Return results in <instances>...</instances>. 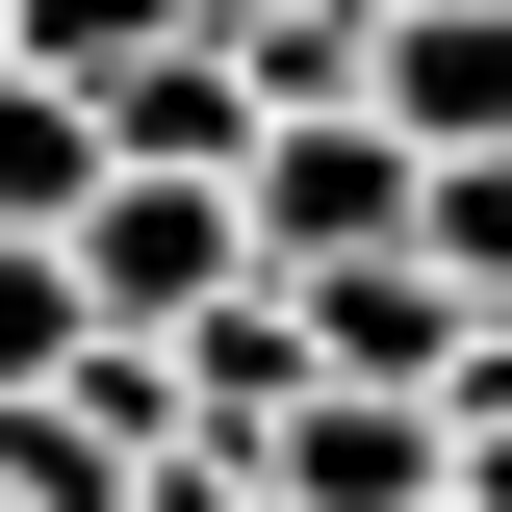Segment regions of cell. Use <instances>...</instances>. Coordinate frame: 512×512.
<instances>
[{
	"instance_id": "5b68a950",
	"label": "cell",
	"mask_w": 512,
	"mask_h": 512,
	"mask_svg": "<svg viewBox=\"0 0 512 512\" xmlns=\"http://www.w3.org/2000/svg\"><path fill=\"white\" fill-rule=\"evenodd\" d=\"M308 282H231V308L180 333V410H205V461H282V410H308Z\"/></svg>"
},
{
	"instance_id": "7c38bea8",
	"label": "cell",
	"mask_w": 512,
	"mask_h": 512,
	"mask_svg": "<svg viewBox=\"0 0 512 512\" xmlns=\"http://www.w3.org/2000/svg\"><path fill=\"white\" fill-rule=\"evenodd\" d=\"M128 512H282V487H256V461H205V436H180V461H154V487H128Z\"/></svg>"
},
{
	"instance_id": "3957f363",
	"label": "cell",
	"mask_w": 512,
	"mask_h": 512,
	"mask_svg": "<svg viewBox=\"0 0 512 512\" xmlns=\"http://www.w3.org/2000/svg\"><path fill=\"white\" fill-rule=\"evenodd\" d=\"M256 487H282V512H461V410H410V384H308Z\"/></svg>"
},
{
	"instance_id": "5bb4252c",
	"label": "cell",
	"mask_w": 512,
	"mask_h": 512,
	"mask_svg": "<svg viewBox=\"0 0 512 512\" xmlns=\"http://www.w3.org/2000/svg\"><path fill=\"white\" fill-rule=\"evenodd\" d=\"M0 512H26V487H0Z\"/></svg>"
},
{
	"instance_id": "4fadbf2b",
	"label": "cell",
	"mask_w": 512,
	"mask_h": 512,
	"mask_svg": "<svg viewBox=\"0 0 512 512\" xmlns=\"http://www.w3.org/2000/svg\"><path fill=\"white\" fill-rule=\"evenodd\" d=\"M180 26H205V52H282V26H308V0H180Z\"/></svg>"
},
{
	"instance_id": "7a4b0ae2",
	"label": "cell",
	"mask_w": 512,
	"mask_h": 512,
	"mask_svg": "<svg viewBox=\"0 0 512 512\" xmlns=\"http://www.w3.org/2000/svg\"><path fill=\"white\" fill-rule=\"evenodd\" d=\"M77 282H103V333H205L231 282H282V256H256V180H103L77 205Z\"/></svg>"
},
{
	"instance_id": "30bf717a",
	"label": "cell",
	"mask_w": 512,
	"mask_h": 512,
	"mask_svg": "<svg viewBox=\"0 0 512 512\" xmlns=\"http://www.w3.org/2000/svg\"><path fill=\"white\" fill-rule=\"evenodd\" d=\"M77 359H103V282L77 256H0V410H52Z\"/></svg>"
},
{
	"instance_id": "6da1fadb",
	"label": "cell",
	"mask_w": 512,
	"mask_h": 512,
	"mask_svg": "<svg viewBox=\"0 0 512 512\" xmlns=\"http://www.w3.org/2000/svg\"><path fill=\"white\" fill-rule=\"evenodd\" d=\"M410 231H436V154H410L384 103H282V128H256V256H282V282L410 256Z\"/></svg>"
},
{
	"instance_id": "8992f818",
	"label": "cell",
	"mask_w": 512,
	"mask_h": 512,
	"mask_svg": "<svg viewBox=\"0 0 512 512\" xmlns=\"http://www.w3.org/2000/svg\"><path fill=\"white\" fill-rule=\"evenodd\" d=\"M256 128H282V103H256V52H205V26L154 77H103V154H128V180H256Z\"/></svg>"
},
{
	"instance_id": "8fae6325",
	"label": "cell",
	"mask_w": 512,
	"mask_h": 512,
	"mask_svg": "<svg viewBox=\"0 0 512 512\" xmlns=\"http://www.w3.org/2000/svg\"><path fill=\"white\" fill-rule=\"evenodd\" d=\"M410 256H436L461 308H487V333H512V154H436V231H410Z\"/></svg>"
},
{
	"instance_id": "52a82bcc",
	"label": "cell",
	"mask_w": 512,
	"mask_h": 512,
	"mask_svg": "<svg viewBox=\"0 0 512 512\" xmlns=\"http://www.w3.org/2000/svg\"><path fill=\"white\" fill-rule=\"evenodd\" d=\"M384 128L410 154H512V0H410L384 26Z\"/></svg>"
},
{
	"instance_id": "ba28073f",
	"label": "cell",
	"mask_w": 512,
	"mask_h": 512,
	"mask_svg": "<svg viewBox=\"0 0 512 512\" xmlns=\"http://www.w3.org/2000/svg\"><path fill=\"white\" fill-rule=\"evenodd\" d=\"M128 154H103V103L77 77H0V256H77V205H103Z\"/></svg>"
},
{
	"instance_id": "277c9868",
	"label": "cell",
	"mask_w": 512,
	"mask_h": 512,
	"mask_svg": "<svg viewBox=\"0 0 512 512\" xmlns=\"http://www.w3.org/2000/svg\"><path fill=\"white\" fill-rule=\"evenodd\" d=\"M308 359H333V384H410V410H461V384H487V308H461L436 256H333V282H308Z\"/></svg>"
},
{
	"instance_id": "9c48e42d",
	"label": "cell",
	"mask_w": 512,
	"mask_h": 512,
	"mask_svg": "<svg viewBox=\"0 0 512 512\" xmlns=\"http://www.w3.org/2000/svg\"><path fill=\"white\" fill-rule=\"evenodd\" d=\"M154 52H180V0H0V77H77V103L154 77Z\"/></svg>"
}]
</instances>
